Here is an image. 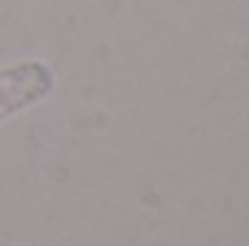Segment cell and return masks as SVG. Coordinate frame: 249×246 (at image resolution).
I'll return each mask as SVG.
<instances>
[{
	"label": "cell",
	"instance_id": "obj_1",
	"mask_svg": "<svg viewBox=\"0 0 249 246\" xmlns=\"http://www.w3.org/2000/svg\"><path fill=\"white\" fill-rule=\"evenodd\" d=\"M50 90V75L38 64H23L12 72L0 75V107L15 110Z\"/></svg>",
	"mask_w": 249,
	"mask_h": 246
}]
</instances>
